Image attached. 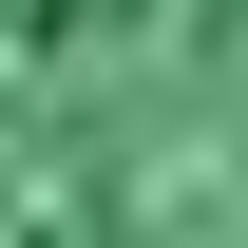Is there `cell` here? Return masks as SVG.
I'll list each match as a JSON object with an SVG mask.
<instances>
[{
  "mask_svg": "<svg viewBox=\"0 0 248 248\" xmlns=\"http://www.w3.org/2000/svg\"><path fill=\"white\" fill-rule=\"evenodd\" d=\"M0 248H248V0H0Z\"/></svg>",
  "mask_w": 248,
  "mask_h": 248,
  "instance_id": "1",
  "label": "cell"
}]
</instances>
